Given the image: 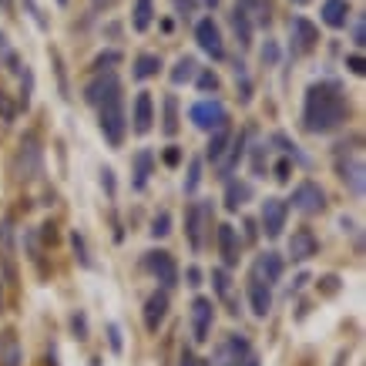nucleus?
<instances>
[{
  "instance_id": "26",
  "label": "nucleus",
  "mask_w": 366,
  "mask_h": 366,
  "mask_svg": "<svg viewBox=\"0 0 366 366\" xmlns=\"http://www.w3.org/2000/svg\"><path fill=\"white\" fill-rule=\"evenodd\" d=\"M195 74H199L195 57H178L172 67V84H189V81H195Z\"/></svg>"
},
{
  "instance_id": "7",
  "label": "nucleus",
  "mask_w": 366,
  "mask_h": 366,
  "mask_svg": "<svg viewBox=\"0 0 366 366\" xmlns=\"http://www.w3.org/2000/svg\"><path fill=\"white\" fill-rule=\"evenodd\" d=\"M292 209L303 215H319L326 209V195H323V189L316 182H299L292 189Z\"/></svg>"
},
{
  "instance_id": "31",
  "label": "nucleus",
  "mask_w": 366,
  "mask_h": 366,
  "mask_svg": "<svg viewBox=\"0 0 366 366\" xmlns=\"http://www.w3.org/2000/svg\"><path fill=\"white\" fill-rule=\"evenodd\" d=\"M162 131H165V135H175V131H178V101H175V94H168V98H165Z\"/></svg>"
},
{
  "instance_id": "46",
  "label": "nucleus",
  "mask_w": 366,
  "mask_h": 366,
  "mask_svg": "<svg viewBox=\"0 0 366 366\" xmlns=\"http://www.w3.org/2000/svg\"><path fill=\"white\" fill-rule=\"evenodd\" d=\"M255 172H259V175H262L265 172V145H259V148H255Z\"/></svg>"
},
{
  "instance_id": "24",
  "label": "nucleus",
  "mask_w": 366,
  "mask_h": 366,
  "mask_svg": "<svg viewBox=\"0 0 366 366\" xmlns=\"http://www.w3.org/2000/svg\"><path fill=\"white\" fill-rule=\"evenodd\" d=\"M242 152H245V135H232L226 155L218 158V168H222V175H232V172H235V165L242 162Z\"/></svg>"
},
{
  "instance_id": "5",
  "label": "nucleus",
  "mask_w": 366,
  "mask_h": 366,
  "mask_svg": "<svg viewBox=\"0 0 366 366\" xmlns=\"http://www.w3.org/2000/svg\"><path fill=\"white\" fill-rule=\"evenodd\" d=\"M212 226V205L209 202H195L185 212V235H189V245L195 253H202L205 249V232Z\"/></svg>"
},
{
  "instance_id": "47",
  "label": "nucleus",
  "mask_w": 366,
  "mask_h": 366,
  "mask_svg": "<svg viewBox=\"0 0 366 366\" xmlns=\"http://www.w3.org/2000/svg\"><path fill=\"white\" fill-rule=\"evenodd\" d=\"M185 279H189V286H202V272H199L195 265H189V269H185Z\"/></svg>"
},
{
  "instance_id": "16",
  "label": "nucleus",
  "mask_w": 366,
  "mask_h": 366,
  "mask_svg": "<svg viewBox=\"0 0 366 366\" xmlns=\"http://www.w3.org/2000/svg\"><path fill=\"white\" fill-rule=\"evenodd\" d=\"M253 279L255 282H265V286L279 282V279H282V255L279 253H262L259 259H255Z\"/></svg>"
},
{
  "instance_id": "41",
  "label": "nucleus",
  "mask_w": 366,
  "mask_h": 366,
  "mask_svg": "<svg viewBox=\"0 0 366 366\" xmlns=\"http://www.w3.org/2000/svg\"><path fill=\"white\" fill-rule=\"evenodd\" d=\"M0 114H4V121H13V104L7 101V91H0Z\"/></svg>"
},
{
  "instance_id": "35",
  "label": "nucleus",
  "mask_w": 366,
  "mask_h": 366,
  "mask_svg": "<svg viewBox=\"0 0 366 366\" xmlns=\"http://www.w3.org/2000/svg\"><path fill=\"white\" fill-rule=\"evenodd\" d=\"M195 81H199V88L202 91H218V77H215V71H199Z\"/></svg>"
},
{
  "instance_id": "12",
  "label": "nucleus",
  "mask_w": 366,
  "mask_h": 366,
  "mask_svg": "<svg viewBox=\"0 0 366 366\" xmlns=\"http://www.w3.org/2000/svg\"><path fill=\"white\" fill-rule=\"evenodd\" d=\"M249 353H253L249 340L239 336V333H232V336H226V340L218 343V350H215V363L218 366H235V363H242Z\"/></svg>"
},
{
  "instance_id": "44",
  "label": "nucleus",
  "mask_w": 366,
  "mask_h": 366,
  "mask_svg": "<svg viewBox=\"0 0 366 366\" xmlns=\"http://www.w3.org/2000/svg\"><path fill=\"white\" fill-rule=\"evenodd\" d=\"M262 61H269V64L279 61V48H276V44H265V48H262Z\"/></svg>"
},
{
  "instance_id": "2",
  "label": "nucleus",
  "mask_w": 366,
  "mask_h": 366,
  "mask_svg": "<svg viewBox=\"0 0 366 366\" xmlns=\"http://www.w3.org/2000/svg\"><path fill=\"white\" fill-rule=\"evenodd\" d=\"M98 125H101V135L108 138L111 148H121V141L128 135V114H125V101L121 94L111 98V101L98 104Z\"/></svg>"
},
{
  "instance_id": "10",
  "label": "nucleus",
  "mask_w": 366,
  "mask_h": 366,
  "mask_svg": "<svg viewBox=\"0 0 366 366\" xmlns=\"http://www.w3.org/2000/svg\"><path fill=\"white\" fill-rule=\"evenodd\" d=\"M212 319H215V306L209 296H199L192 303V340L195 343H205L209 333H212Z\"/></svg>"
},
{
  "instance_id": "22",
  "label": "nucleus",
  "mask_w": 366,
  "mask_h": 366,
  "mask_svg": "<svg viewBox=\"0 0 366 366\" xmlns=\"http://www.w3.org/2000/svg\"><path fill=\"white\" fill-rule=\"evenodd\" d=\"M249 199H253V185H249V182H239V178H228V185H226V209L228 212H239Z\"/></svg>"
},
{
  "instance_id": "23",
  "label": "nucleus",
  "mask_w": 366,
  "mask_h": 366,
  "mask_svg": "<svg viewBox=\"0 0 366 366\" xmlns=\"http://www.w3.org/2000/svg\"><path fill=\"white\" fill-rule=\"evenodd\" d=\"M249 306H253V313L262 319V316H269V309H272V292H269V286L265 282H249Z\"/></svg>"
},
{
  "instance_id": "53",
  "label": "nucleus",
  "mask_w": 366,
  "mask_h": 366,
  "mask_svg": "<svg viewBox=\"0 0 366 366\" xmlns=\"http://www.w3.org/2000/svg\"><path fill=\"white\" fill-rule=\"evenodd\" d=\"M205 4H212V7H215V4H218V0H205Z\"/></svg>"
},
{
  "instance_id": "17",
  "label": "nucleus",
  "mask_w": 366,
  "mask_h": 366,
  "mask_svg": "<svg viewBox=\"0 0 366 366\" xmlns=\"http://www.w3.org/2000/svg\"><path fill=\"white\" fill-rule=\"evenodd\" d=\"M319 253V242H316V235L309 232V228H296L289 239V259L292 262H306V259H313V255Z\"/></svg>"
},
{
  "instance_id": "3",
  "label": "nucleus",
  "mask_w": 366,
  "mask_h": 366,
  "mask_svg": "<svg viewBox=\"0 0 366 366\" xmlns=\"http://www.w3.org/2000/svg\"><path fill=\"white\" fill-rule=\"evenodd\" d=\"M189 118L199 131H209V135L218 128H228V111L222 101H195L189 108Z\"/></svg>"
},
{
  "instance_id": "37",
  "label": "nucleus",
  "mask_w": 366,
  "mask_h": 366,
  "mask_svg": "<svg viewBox=\"0 0 366 366\" xmlns=\"http://www.w3.org/2000/svg\"><path fill=\"white\" fill-rule=\"evenodd\" d=\"M71 329L77 333V340H84V336H88V319H84L81 313H74L71 316Z\"/></svg>"
},
{
  "instance_id": "29",
  "label": "nucleus",
  "mask_w": 366,
  "mask_h": 366,
  "mask_svg": "<svg viewBox=\"0 0 366 366\" xmlns=\"http://www.w3.org/2000/svg\"><path fill=\"white\" fill-rule=\"evenodd\" d=\"M232 30L239 34L242 48H249V44H253V21H249V13L239 11V7H235V13H232Z\"/></svg>"
},
{
  "instance_id": "51",
  "label": "nucleus",
  "mask_w": 366,
  "mask_h": 366,
  "mask_svg": "<svg viewBox=\"0 0 366 366\" xmlns=\"http://www.w3.org/2000/svg\"><path fill=\"white\" fill-rule=\"evenodd\" d=\"M0 57H11V51H7V38L0 34Z\"/></svg>"
},
{
  "instance_id": "45",
  "label": "nucleus",
  "mask_w": 366,
  "mask_h": 366,
  "mask_svg": "<svg viewBox=\"0 0 366 366\" xmlns=\"http://www.w3.org/2000/svg\"><path fill=\"white\" fill-rule=\"evenodd\" d=\"M114 61H121V54H118V51H111V54H101V57H98V61H94V67H98V71H101L104 64H114Z\"/></svg>"
},
{
  "instance_id": "50",
  "label": "nucleus",
  "mask_w": 366,
  "mask_h": 366,
  "mask_svg": "<svg viewBox=\"0 0 366 366\" xmlns=\"http://www.w3.org/2000/svg\"><path fill=\"white\" fill-rule=\"evenodd\" d=\"M235 366H259V360H255V353H249L242 363H235Z\"/></svg>"
},
{
  "instance_id": "14",
  "label": "nucleus",
  "mask_w": 366,
  "mask_h": 366,
  "mask_svg": "<svg viewBox=\"0 0 366 366\" xmlns=\"http://www.w3.org/2000/svg\"><path fill=\"white\" fill-rule=\"evenodd\" d=\"M13 168H17V178H30L40 168V148H38V138H34V135H27V138L21 141V152H17Z\"/></svg>"
},
{
  "instance_id": "9",
  "label": "nucleus",
  "mask_w": 366,
  "mask_h": 366,
  "mask_svg": "<svg viewBox=\"0 0 366 366\" xmlns=\"http://www.w3.org/2000/svg\"><path fill=\"white\" fill-rule=\"evenodd\" d=\"M145 265H148V272H152L162 286H178V265H175V259H172V253L152 249V253L145 255Z\"/></svg>"
},
{
  "instance_id": "33",
  "label": "nucleus",
  "mask_w": 366,
  "mask_h": 366,
  "mask_svg": "<svg viewBox=\"0 0 366 366\" xmlns=\"http://www.w3.org/2000/svg\"><path fill=\"white\" fill-rule=\"evenodd\" d=\"M148 232H152L155 239H165V235L172 232V215H168V212H158V215L152 218V228H148Z\"/></svg>"
},
{
  "instance_id": "30",
  "label": "nucleus",
  "mask_w": 366,
  "mask_h": 366,
  "mask_svg": "<svg viewBox=\"0 0 366 366\" xmlns=\"http://www.w3.org/2000/svg\"><path fill=\"white\" fill-rule=\"evenodd\" d=\"M155 17V4L152 0H135V17H131V27L135 30H148Z\"/></svg>"
},
{
  "instance_id": "1",
  "label": "nucleus",
  "mask_w": 366,
  "mask_h": 366,
  "mask_svg": "<svg viewBox=\"0 0 366 366\" xmlns=\"http://www.w3.org/2000/svg\"><path fill=\"white\" fill-rule=\"evenodd\" d=\"M346 114H350V104H346V94H343L336 81H319V84L306 91V104H303L306 131H313V135L336 131L346 121Z\"/></svg>"
},
{
  "instance_id": "13",
  "label": "nucleus",
  "mask_w": 366,
  "mask_h": 366,
  "mask_svg": "<svg viewBox=\"0 0 366 366\" xmlns=\"http://www.w3.org/2000/svg\"><path fill=\"white\" fill-rule=\"evenodd\" d=\"M292 40H296V54H309L316 51V44H319V27L313 21H306V17H292Z\"/></svg>"
},
{
  "instance_id": "40",
  "label": "nucleus",
  "mask_w": 366,
  "mask_h": 366,
  "mask_svg": "<svg viewBox=\"0 0 366 366\" xmlns=\"http://www.w3.org/2000/svg\"><path fill=\"white\" fill-rule=\"evenodd\" d=\"M165 165H172V168L182 165V148H178V145H168V148H165Z\"/></svg>"
},
{
  "instance_id": "8",
  "label": "nucleus",
  "mask_w": 366,
  "mask_h": 366,
  "mask_svg": "<svg viewBox=\"0 0 366 366\" xmlns=\"http://www.w3.org/2000/svg\"><path fill=\"white\" fill-rule=\"evenodd\" d=\"M118 94H121V81H118L114 71H108V74H98L94 81H88V88H84V101L98 108V104L111 101V98H118Z\"/></svg>"
},
{
  "instance_id": "6",
  "label": "nucleus",
  "mask_w": 366,
  "mask_h": 366,
  "mask_svg": "<svg viewBox=\"0 0 366 366\" xmlns=\"http://www.w3.org/2000/svg\"><path fill=\"white\" fill-rule=\"evenodd\" d=\"M195 40H199V48H202L212 61H222L226 57V40H222V30L215 24L212 17H202L199 24H195Z\"/></svg>"
},
{
  "instance_id": "54",
  "label": "nucleus",
  "mask_w": 366,
  "mask_h": 366,
  "mask_svg": "<svg viewBox=\"0 0 366 366\" xmlns=\"http://www.w3.org/2000/svg\"><path fill=\"white\" fill-rule=\"evenodd\" d=\"M57 4H61V7H64V4H67V0H57Z\"/></svg>"
},
{
  "instance_id": "18",
  "label": "nucleus",
  "mask_w": 366,
  "mask_h": 366,
  "mask_svg": "<svg viewBox=\"0 0 366 366\" xmlns=\"http://www.w3.org/2000/svg\"><path fill=\"white\" fill-rule=\"evenodd\" d=\"M168 316V292H152L148 303H145V329L148 333H158Z\"/></svg>"
},
{
  "instance_id": "25",
  "label": "nucleus",
  "mask_w": 366,
  "mask_h": 366,
  "mask_svg": "<svg viewBox=\"0 0 366 366\" xmlns=\"http://www.w3.org/2000/svg\"><path fill=\"white\" fill-rule=\"evenodd\" d=\"M152 165H155V155L148 152V148H141V152L135 155V189H145V185H148Z\"/></svg>"
},
{
  "instance_id": "28",
  "label": "nucleus",
  "mask_w": 366,
  "mask_h": 366,
  "mask_svg": "<svg viewBox=\"0 0 366 366\" xmlns=\"http://www.w3.org/2000/svg\"><path fill=\"white\" fill-rule=\"evenodd\" d=\"M228 141H232V131H228V128H218V131H212V138H209V148H205V155H209V158L218 165V158H222V155H226V148H228Z\"/></svg>"
},
{
  "instance_id": "36",
  "label": "nucleus",
  "mask_w": 366,
  "mask_h": 366,
  "mask_svg": "<svg viewBox=\"0 0 366 366\" xmlns=\"http://www.w3.org/2000/svg\"><path fill=\"white\" fill-rule=\"evenodd\" d=\"M71 245H74V253H77V259H81V265H91V255H88V249H84V239L81 235H71Z\"/></svg>"
},
{
  "instance_id": "34",
  "label": "nucleus",
  "mask_w": 366,
  "mask_h": 366,
  "mask_svg": "<svg viewBox=\"0 0 366 366\" xmlns=\"http://www.w3.org/2000/svg\"><path fill=\"white\" fill-rule=\"evenodd\" d=\"M232 279H228V272L226 269H212V286H215V292L222 296V299H228V292H232V286H228Z\"/></svg>"
},
{
  "instance_id": "48",
  "label": "nucleus",
  "mask_w": 366,
  "mask_h": 366,
  "mask_svg": "<svg viewBox=\"0 0 366 366\" xmlns=\"http://www.w3.org/2000/svg\"><path fill=\"white\" fill-rule=\"evenodd\" d=\"M175 7L182 11V17H189V13H192V0H175Z\"/></svg>"
},
{
  "instance_id": "38",
  "label": "nucleus",
  "mask_w": 366,
  "mask_h": 366,
  "mask_svg": "<svg viewBox=\"0 0 366 366\" xmlns=\"http://www.w3.org/2000/svg\"><path fill=\"white\" fill-rule=\"evenodd\" d=\"M346 67H350V71H353L356 77H363V74H366V61L360 57V54H350V57H346Z\"/></svg>"
},
{
  "instance_id": "42",
  "label": "nucleus",
  "mask_w": 366,
  "mask_h": 366,
  "mask_svg": "<svg viewBox=\"0 0 366 366\" xmlns=\"http://www.w3.org/2000/svg\"><path fill=\"white\" fill-rule=\"evenodd\" d=\"M353 44H356V48H363V44H366V30H363V17H356V24H353Z\"/></svg>"
},
{
  "instance_id": "4",
  "label": "nucleus",
  "mask_w": 366,
  "mask_h": 366,
  "mask_svg": "<svg viewBox=\"0 0 366 366\" xmlns=\"http://www.w3.org/2000/svg\"><path fill=\"white\" fill-rule=\"evenodd\" d=\"M336 172H340L343 185L360 199V195H363V185H366V165H363L360 148H350L346 155H340V158H336Z\"/></svg>"
},
{
  "instance_id": "49",
  "label": "nucleus",
  "mask_w": 366,
  "mask_h": 366,
  "mask_svg": "<svg viewBox=\"0 0 366 366\" xmlns=\"http://www.w3.org/2000/svg\"><path fill=\"white\" fill-rule=\"evenodd\" d=\"M182 366H199V360H195V356L185 350V353H182Z\"/></svg>"
},
{
  "instance_id": "39",
  "label": "nucleus",
  "mask_w": 366,
  "mask_h": 366,
  "mask_svg": "<svg viewBox=\"0 0 366 366\" xmlns=\"http://www.w3.org/2000/svg\"><path fill=\"white\" fill-rule=\"evenodd\" d=\"M289 175H292V162H289V158L276 162V182H289Z\"/></svg>"
},
{
  "instance_id": "20",
  "label": "nucleus",
  "mask_w": 366,
  "mask_h": 366,
  "mask_svg": "<svg viewBox=\"0 0 366 366\" xmlns=\"http://www.w3.org/2000/svg\"><path fill=\"white\" fill-rule=\"evenodd\" d=\"M24 353H21V340L13 329H0V366H21Z\"/></svg>"
},
{
  "instance_id": "52",
  "label": "nucleus",
  "mask_w": 366,
  "mask_h": 366,
  "mask_svg": "<svg viewBox=\"0 0 366 366\" xmlns=\"http://www.w3.org/2000/svg\"><path fill=\"white\" fill-rule=\"evenodd\" d=\"M292 4H309V0H292Z\"/></svg>"
},
{
  "instance_id": "32",
  "label": "nucleus",
  "mask_w": 366,
  "mask_h": 366,
  "mask_svg": "<svg viewBox=\"0 0 366 366\" xmlns=\"http://www.w3.org/2000/svg\"><path fill=\"white\" fill-rule=\"evenodd\" d=\"M199 185H202V158H192V162H189V178H185V192H189V195H195V192H199Z\"/></svg>"
},
{
  "instance_id": "27",
  "label": "nucleus",
  "mask_w": 366,
  "mask_h": 366,
  "mask_svg": "<svg viewBox=\"0 0 366 366\" xmlns=\"http://www.w3.org/2000/svg\"><path fill=\"white\" fill-rule=\"evenodd\" d=\"M158 67H162V57H158V54H138V57H135V77H138V81L155 77Z\"/></svg>"
},
{
  "instance_id": "19",
  "label": "nucleus",
  "mask_w": 366,
  "mask_h": 366,
  "mask_svg": "<svg viewBox=\"0 0 366 366\" xmlns=\"http://www.w3.org/2000/svg\"><path fill=\"white\" fill-rule=\"evenodd\" d=\"M131 121H135V131L138 135H148L152 131V121H155V101L148 91H141L135 98V108H131Z\"/></svg>"
},
{
  "instance_id": "21",
  "label": "nucleus",
  "mask_w": 366,
  "mask_h": 366,
  "mask_svg": "<svg viewBox=\"0 0 366 366\" xmlns=\"http://www.w3.org/2000/svg\"><path fill=\"white\" fill-rule=\"evenodd\" d=\"M350 17H353V11H350L346 0H326L323 4V24L333 27V30H343L350 24Z\"/></svg>"
},
{
  "instance_id": "15",
  "label": "nucleus",
  "mask_w": 366,
  "mask_h": 366,
  "mask_svg": "<svg viewBox=\"0 0 366 366\" xmlns=\"http://www.w3.org/2000/svg\"><path fill=\"white\" fill-rule=\"evenodd\" d=\"M215 239H218V253H222V262L226 265H235L239 262V253H242V242H239V232L235 226H218L215 228Z\"/></svg>"
},
{
  "instance_id": "43",
  "label": "nucleus",
  "mask_w": 366,
  "mask_h": 366,
  "mask_svg": "<svg viewBox=\"0 0 366 366\" xmlns=\"http://www.w3.org/2000/svg\"><path fill=\"white\" fill-rule=\"evenodd\" d=\"M108 340H111V350H114V353H121V329L114 326V323L108 326Z\"/></svg>"
},
{
  "instance_id": "11",
  "label": "nucleus",
  "mask_w": 366,
  "mask_h": 366,
  "mask_svg": "<svg viewBox=\"0 0 366 366\" xmlns=\"http://www.w3.org/2000/svg\"><path fill=\"white\" fill-rule=\"evenodd\" d=\"M286 218H289V205L282 202V199H265L262 202V232L269 239H279V235H282Z\"/></svg>"
}]
</instances>
